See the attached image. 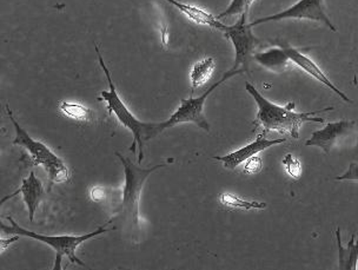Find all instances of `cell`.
<instances>
[{
	"label": "cell",
	"instance_id": "16",
	"mask_svg": "<svg viewBox=\"0 0 358 270\" xmlns=\"http://www.w3.org/2000/svg\"><path fill=\"white\" fill-rule=\"evenodd\" d=\"M215 59L213 58H204L192 66L190 72L191 84H192V94L198 87H203L213 76L215 71Z\"/></svg>",
	"mask_w": 358,
	"mask_h": 270
},
{
	"label": "cell",
	"instance_id": "5",
	"mask_svg": "<svg viewBox=\"0 0 358 270\" xmlns=\"http://www.w3.org/2000/svg\"><path fill=\"white\" fill-rule=\"evenodd\" d=\"M6 113L15 127V138L13 141V144L25 148L27 152L31 155L34 163L44 166L49 180L52 183H62V182L69 180L70 173H69V169L63 159L58 157L56 154H53L52 150L46 147L44 143L38 142L36 139L32 138L29 135V132L19 125L18 122L15 120L8 104L6 106Z\"/></svg>",
	"mask_w": 358,
	"mask_h": 270
},
{
	"label": "cell",
	"instance_id": "24",
	"mask_svg": "<svg viewBox=\"0 0 358 270\" xmlns=\"http://www.w3.org/2000/svg\"><path fill=\"white\" fill-rule=\"evenodd\" d=\"M19 235H15L13 237H10V239H8V240H5V239H1V241H0V247H1V253L5 252V249L6 248L10 247L13 242H15V241L19 240Z\"/></svg>",
	"mask_w": 358,
	"mask_h": 270
},
{
	"label": "cell",
	"instance_id": "8",
	"mask_svg": "<svg viewBox=\"0 0 358 270\" xmlns=\"http://www.w3.org/2000/svg\"><path fill=\"white\" fill-rule=\"evenodd\" d=\"M284 19H306L322 23L330 29L332 32H336V27L331 23V20L325 13L324 0H299L291 8L276 15H268L263 18L256 19L251 22L250 27H254L259 24L270 23V22H278Z\"/></svg>",
	"mask_w": 358,
	"mask_h": 270
},
{
	"label": "cell",
	"instance_id": "22",
	"mask_svg": "<svg viewBox=\"0 0 358 270\" xmlns=\"http://www.w3.org/2000/svg\"><path fill=\"white\" fill-rule=\"evenodd\" d=\"M336 180H357L358 182V163H350L347 171L342 176L336 177Z\"/></svg>",
	"mask_w": 358,
	"mask_h": 270
},
{
	"label": "cell",
	"instance_id": "25",
	"mask_svg": "<svg viewBox=\"0 0 358 270\" xmlns=\"http://www.w3.org/2000/svg\"><path fill=\"white\" fill-rule=\"evenodd\" d=\"M163 43H164V45L168 44V30L166 29L163 30Z\"/></svg>",
	"mask_w": 358,
	"mask_h": 270
},
{
	"label": "cell",
	"instance_id": "13",
	"mask_svg": "<svg viewBox=\"0 0 358 270\" xmlns=\"http://www.w3.org/2000/svg\"><path fill=\"white\" fill-rule=\"evenodd\" d=\"M166 1L178 8L179 11L183 12L184 15H187V18L191 19L194 23L213 27V29L223 31V32L228 31L229 25L222 23L217 17H213V15H210V13L204 11V10H201V8H196V6H192V5L179 3L177 0H166Z\"/></svg>",
	"mask_w": 358,
	"mask_h": 270
},
{
	"label": "cell",
	"instance_id": "2",
	"mask_svg": "<svg viewBox=\"0 0 358 270\" xmlns=\"http://www.w3.org/2000/svg\"><path fill=\"white\" fill-rule=\"evenodd\" d=\"M94 49H96L99 64H101V69H103V71H104L105 76L108 78V87H110V90L101 91V98L108 103V109L110 113L116 116L117 120H120V123L132 132L134 142H132L130 150L134 154H137L136 150H137V145H138V162L142 163L143 159H144V144L150 139L158 136L156 130V123H144L142 120H137L132 115L130 110L127 109V106L124 104V101L120 99V94L117 92L116 87H115L113 80H112L111 73H110L108 66L105 64L104 58L101 56L99 48L94 45Z\"/></svg>",
	"mask_w": 358,
	"mask_h": 270
},
{
	"label": "cell",
	"instance_id": "15",
	"mask_svg": "<svg viewBox=\"0 0 358 270\" xmlns=\"http://www.w3.org/2000/svg\"><path fill=\"white\" fill-rule=\"evenodd\" d=\"M336 239H337V247H338V255H340V269L356 270L358 264V240L356 241V235L351 236L348 242L347 247H343L341 240V229L336 230Z\"/></svg>",
	"mask_w": 358,
	"mask_h": 270
},
{
	"label": "cell",
	"instance_id": "18",
	"mask_svg": "<svg viewBox=\"0 0 358 270\" xmlns=\"http://www.w3.org/2000/svg\"><path fill=\"white\" fill-rule=\"evenodd\" d=\"M59 110L65 116L70 117L72 120L87 122L92 118L91 110L87 109L86 106H80V104L62 101L59 104Z\"/></svg>",
	"mask_w": 358,
	"mask_h": 270
},
{
	"label": "cell",
	"instance_id": "26",
	"mask_svg": "<svg viewBox=\"0 0 358 270\" xmlns=\"http://www.w3.org/2000/svg\"><path fill=\"white\" fill-rule=\"evenodd\" d=\"M356 152H357V155H358V145H357V150H356Z\"/></svg>",
	"mask_w": 358,
	"mask_h": 270
},
{
	"label": "cell",
	"instance_id": "19",
	"mask_svg": "<svg viewBox=\"0 0 358 270\" xmlns=\"http://www.w3.org/2000/svg\"><path fill=\"white\" fill-rule=\"evenodd\" d=\"M254 1L255 0H231L228 8L223 13H220L217 18L222 20L223 18L232 17V15H248V11Z\"/></svg>",
	"mask_w": 358,
	"mask_h": 270
},
{
	"label": "cell",
	"instance_id": "20",
	"mask_svg": "<svg viewBox=\"0 0 358 270\" xmlns=\"http://www.w3.org/2000/svg\"><path fill=\"white\" fill-rule=\"evenodd\" d=\"M284 165L287 168V173H290L294 178H299L302 173V166L299 159H296L292 155H287L283 159Z\"/></svg>",
	"mask_w": 358,
	"mask_h": 270
},
{
	"label": "cell",
	"instance_id": "6",
	"mask_svg": "<svg viewBox=\"0 0 358 270\" xmlns=\"http://www.w3.org/2000/svg\"><path fill=\"white\" fill-rule=\"evenodd\" d=\"M235 76V72L230 69L227 73H224L220 80L213 84L199 97L182 99L178 109L172 113L171 117L168 120L162 122V123H156L157 134L159 135L166 129L173 128L175 125L183 123H194V125H197L198 128L203 129L206 132H210V124L206 120V115H204V106H206V99L209 97L210 94L216 90L217 87L222 85L225 80H228V79L232 78Z\"/></svg>",
	"mask_w": 358,
	"mask_h": 270
},
{
	"label": "cell",
	"instance_id": "23",
	"mask_svg": "<svg viewBox=\"0 0 358 270\" xmlns=\"http://www.w3.org/2000/svg\"><path fill=\"white\" fill-rule=\"evenodd\" d=\"M108 190L103 188V187H96V188L91 190V199L96 201V202H101L108 199Z\"/></svg>",
	"mask_w": 358,
	"mask_h": 270
},
{
	"label": "cell",
	"instance_id": "1",
	"mask_svg": "<svg viewBox=\"0 0 358 270\" xmlns=\"http://www.w3.org/2000/svg\"><path fill=\"white\" fill-rule=\"evenodd\" d=\"M245 90L252 96L258 106L257 117L255 123L261 125L266 134L268 132H278L280 134H289L294 138H299V129L303 124L308 122L324 123V120L317 115L332 110V108H327L313 113H296L294 110V103H289L285 106H277L273 101L266 99L255 85L249 82L245 83Z\"/></svg>",
	"mask_w": 358,
	"mask_h": 270
},
{
	"label": "cell",
	"instance_id": "7",
	"mask_svg": "<svg viewBox=\"0 0 358 270\" xmlns=\"http://www.w3.org/2000/svg\"><path fill=\"white\" fill-rule=\"evenodd\" d=\"M246 19L248 15H241L238 22L235 25L229 27L228 31L224 32L225 37L231 41L235 48V64L231 70L236 75L248 72L251 58H254L255 49L261 44L252 34L250 24L246 23Z\"/></svg>",
	"mask_w": 358,
	"mask_h": 270
},
{
	"label": "cell",
	"instance_id": "17",
	"mask_svg": "<svg viewBox=\"0 0 358 270\" xmlns=\"http://www.w3.org/2000/svg\"><path fill=\"white\" fill-rule=\"evenodd\" d=\"M222 204L231 209H241V211H251V209H264L266 204L261 202H250V201H245V199L237 197V196L232 195V194H222L220 197Z\"/></svg>",
	"mask_w": 358,
	"mask_h": 270
},
{
	"label": "cell",
	"instance_id": "4",
	"mask_svg": "<svg viewBox=\"0 0 358 270\" xmlns=\"http://www.w3.org/2000/svg\"><path fill=\"white\" fill-rule=\"evenodd\" d=\"M123 164L125 173V185L123 189V199L120 206H117L115 215H120L127 218L132 227L139 225V202L142 196L143 188L148 177L156 170L163 169L164 164L155 165L149 169H143L138 165L134 164L130 158L124 157L123 155L116 152Z\"/></svg>",
	"mask_w": 358,
	"mask_h": 270
},
{
	"label": "cell",
	"instance_id": "14",
	"mask_svg": "<svg viewBox=\"0 0 358 270\" xmlns=\"http://www.w3.org/2000/svg\"><path fill=\"white\" fill-rule=\"evenodd\" d=\"M254 59L258 64L263 65L264 68L275 72L285 71L290 62L282 46L268 50L264 52L255 53Z\"/></svg>",
	"mask_w": 358,
	"mask_h": 270
},
{
	"label": "cell",
	"instance_id": "12",
	"mask_svg": "<svg viewBox=\"0 0 358 270\" xmlns=\"http://www.w3.org/2000/svg\"><path fill=\"white\" fill-rule=\"evenodd\" d=\"M22 194V201L27 204V211H29V218L31 222H34V214L37 211L38 206L41 204V199L44 196V188L41 184V180L36 177L34 171L30 173V176L22 180V187L10 197Z\"/></svg>",
	"mask_w": 358,
	"mask_h": 270
},
{
	"label": "cell",
	"instance_id": "21",
	"mask_svg": "<svg viewBox=\"0 0 358 270\" xmlns=\"http://www.w3.org/2000/svg\"><path fill=\"white\" fill-rule=\"evenodd\" d=\"M262 159L257 156H252L245 162L244 165V171L246 173H256L258 171H261L262 169Z\"/></svg>",
	"mask_w": 358,
	"mask_h": 270
},
{
	"label": "cell",
	"instance_id": "10",
	"mask_svg": "<svg viewBox=\"0 0 358 270\" xmlns=\"http://www.w3.org/2000/svg\"><path fill=\"white\" fill-rule=\"evenodd\" d=\"M285 141H287L285 138L268 139L266 132H263L254 142H251L245 147L241 148L238 150L234 151L227 156H215L213 158L217 161L223 162L224 168L230 170L236 169L239 165L245 163L249 158L256 156L258 152L266 150L268 148L284 143Z\"/></svg>",
	"mask_w": 358,
	"mask_h": 270
},
{
	"label": "cell",
	"instance_id": "11",
	"mask_svg": "<svg viewBox=\"0 0 358 270\" xmlns=\"http://www.w3.org/2000/svg\"><path fill=\"white\" fill-rule=\"evenodd\" d=\"M280 46L283 48L284 51L287 53V58H289V60L292 62L294 64L297 65L299 69H302L303 71H306L308 75L311 76V77H313L316 80L322 83L324 87L334 91V92H335L338 97L342 98L344 101L352 103L350 98L348 97L347 94H344L343 91H341L338 87H336L335 84L329 79V77H327L324 72L322 71L321 68H320L313 59H310L309 57L303 55L301 51L295 49V48L284 45V44H280Z\"/></svg>",
	"mask_w": 358,
	"mask_h": 270
},
{
	"label": "cell",
	"instance_id": "9",
	"mask_svg": "<svg viewBox=\"0 0 358 270\" xmlns=\"http://www.w3.org/2000/svg\"><path fill=\"white\" fill-rule=\"evenodd\" d=\"M354 122L338 120L332 123L325 124L324 128L313 132V135L306 142V147L321 148L325 154H330L332 148L335 147L340 139L349 135L354 129Z\"/></svg>",
	"mask_w": 358,
	"mask_h": 270
},
{
	"label": "cell",
	"instance_id": "3",
	"mask_svg": "<svg viewBox=\"0 0 358 270\" xmlns=\"http://www.w3.org/2000/svg\"><path fill=\"white\" fill-rule=\"evenodd\" d=\"M8 220L11 225L1 223V232H3L4 235H19L20 237H29V239H32V240H37L39 242H43V243H46L52 249H55V252H56V261H55L53 270L62 269L60 266H62L64 256H66L67 259L70 260V262L73 263V264L85 267V263L80 261L76 256V250L78 249L80 244L84 243L86 241L99 236L101 234L108 233V230H110L106 229V225H108V223H106V225L99 227L98 229L94 230L92 233L80 235V236H70V235L48 236V235L34 233V232H30V230L24 229L10 216H8Z\"/></svg>",
	"mask_w": 358,
	"mask_h": 270
}]
</instances>
